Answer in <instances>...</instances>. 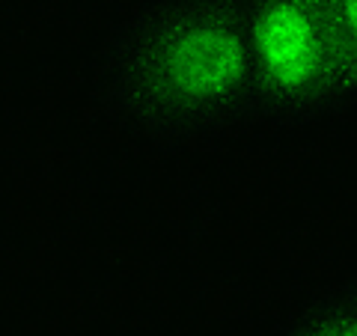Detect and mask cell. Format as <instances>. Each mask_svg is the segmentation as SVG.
<instances>
[{
	"mask_svg": "<svg viewBox=\"0 0 357 336\" xmlns=\"http://www.w3.org/2000/svg\"><path fill=\"white\" fill-rule=\"evenodd\" d=\"M93 102L155 152L203 149L256 128L238 0H137L93 60Z\"/></svg>",
	"mask_w": 357,
	"mask_h": 336,
	"instance_id": "obj_1",
	"label": "cell"
},
{
	"mask_svg": "<svg viewBox=\"0 0 357 336\" xmlns=\"http://www.w3.org/2000/svg\"><path fill=\"white\" fill-rule=\"evenodd\" d=\"M238 9L256 128L304 131L357 102L331 0H238Z\"/></svg>",
	"mask_w": 357,
	"mask_h": 336,
	"instance_id": "obj_2",
	"label": "cell"
},
{
	"mask_svg": "<svg viewBox=\"0 0 357 336\" xmlns=\"http://www.w3.org/2000/svg\"><path fill=\"white\" fill-rule=\"evenodd\" d=\"M277 336H357V274L307 298Z\"/></svg>",
	"mask_w": 357,
	"mask_h": 336,
	"instance_id": "obj_3",
	"label": "cell"
},
{
	"mask_svg": "<svg viewBox=\"0 0 357 336\" xmlns=\"http://www.w3.org/2000/svg\"><path fill=\"white\" fill-rule=\"evenodd\" d=\"M333 21H337V33L345 54V69L351 77V89L357 98V0H331Z\"/></svg>",
	"mask_w": 357,
	"mask_h": 336,
	"instance_id": "obj_4",
	"label": "cell"
}]
</instances>
